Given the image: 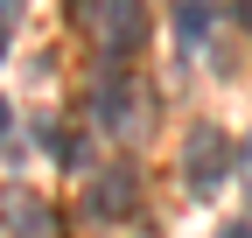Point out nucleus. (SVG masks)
Here are the masks:
<instances>
[{
    "label": "nucleus",
    "mask_w": 252,
    "mask_h": 238,
    "mask_svg": "<svg viewBox=\"0 0 252 238\" xmlns=\"http://www.w3.org/2000/svg\"><path fill=\"white\" fill-rule=\"evenodd\" d=\"M224 238H252V217H231V224H224Z\"/></svg>",
    "instance_id": "5"
},
{
    "label": "nucleus",
    "mask_w": 252,
    "mask_h": 238,
    "mask_svg": "<svg viewBox=\"0 0 252 238\" xmlns=\"http://www.w3.org/2000/svg\"><path fill=\"white\" fill-rule=\"evenodd\" d=\"M14 14H21V0H0V21H7V28H14Z\"/></svg>",
    "instance_id": "7"
},
{
    "label": "nucleus",
    "mask_w": 252,
    "mask_h": 238,
    "mask_svg": "<svg viewBox=\"0 0 252 238\" xmlns=\"http://www.w3.org/2000/svg\"><path fill=\"white\" fill-rule=\"evenodd\" d=\"M238 175H245V189H252V140H245V154H238Z\"/></svg>",
    "instance_id": "6"
},
{
    "label": "nucleus",
    "mask_w": 252,
    "mask_h": 238,
    "mask_svg": "<svg viewBox=\"0 0 252 238\" xmlns=\"http://www.w3.org/2000/svg\"><path fill=\"white\" fill-rule=\"evenodd\" d=\"M91 210H98V217H126V210H133V175H98V182H91Z\"/></svg>",
    "instance_id": "3"
},
{
    "label": "nucleus",
    "mask_w": 252,
    "mask_h": 238,
    "mask_svg": "<svg viewBox=\"0 0 252 238\" xmlns=\"http://www.w3.org/2000/svg\"><path fill=\"white\" fill-rule=\"evenodd\" d=\"M238 21H245V28H252V0H238Z\"/></svg>",
    "instance_id": "8"
},
{
    "label": "nucleus",
    "mask_w": 252,
    "mask_h": 238,
    "mask_svg": "<svg viewBox=\"0 0 252 238\" xmlns=\"http://www.w3.org/2000/svg\"><path fill=\"white\" fill-rule=\"evenodd\" d=\"M175 28H182L189 42H196L203 28H210V0H175Z\"/></svg>",
    "instance_id": "4"
},
{
    "label": "nucleus",
    "mask_w": 252,
    "mask_h": 238,
    "mask_svg": "<svg viewBox=\"0 0 252 238\" xmlns=\"http://www.w3.org/2000/svg\"><path fill=\"white\" fill-rule=\"evenodd\" d=\"M0 56H7V21H0Z\"/></svg>",
    "instance_id": "10"
},
{
    "label": "nucleus",
    "mask_w": 252,
    "mask_h": 238,
    "mask_svg": "<svg viewBox=\"0 0 252 238\" xmlns=\"http://www.w3.org/2000/svg\"><path fill=\"white\" fill-rule=\"evenodd\" d=\"M182 175H189V189L196 196H210L217 182L231 175V140H224V126H189V140H182Z\"/></svg>",
    "instance_id": "2"
},
{
    "label": "nucleus",
    "mask_w": 252,
    "mask_h": 238,
    "mask_svg": "<svg viewBox=\"0 0 252 238\" xmlns=\"http://www.w3.org/2000/svg\"><path fill=\"white\" fill-rule=\"evenodd\" d=\"M7 126H14V112H7V105H0V133H7Z\"/></svg>",
    "instance_id": "9"
},
{
    "label": "nucleus",
    "mask_w": 252,
    "mask_h": 238,
    "mask_svg": "<svg viewBox=\"0 0 252 238\" xmlns=\"http://www.w3.org/2000/svg\"><path fill=\"white\" fill-rule=\"evenodd\" d=\"M70 21L91 28L105 56H126V49L147 42V7L140 0H70Z\"/></svg>",
    "instance_id": "1"
}]
</instances>
